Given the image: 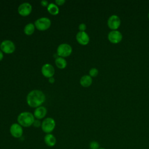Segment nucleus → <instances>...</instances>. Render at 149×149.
Listing matches in <instances>:
<instances>
[{
	"instance_id": "nucleus-1",
	"label": "nucleus",
	"mask_w": 149,
	"mask_h": 149,
	"mask_svg": "<svg viewBox=\"0 0 149 149\" xmlns=\"http://www.w3.org/2000/svg\"><path fill=\"white\" fill-rule=\"evenodd\" d=\"M45 100L44 93L38 90L31 91L27 95L26 101L27 104L32 108H37L41 106Z\"/></svg>"
},
{
	"instance_id": "nucleus-2",
	"label": "nucleus",
	"mask_w": 149,
	"mask_h": 149,
	"mask_svg": "<svg viewBox=\"0 0 149 149\" xmlns=\"http://www.w3.org/2000/svg\"><path fill=\"white\" fill-rule=\"evenodd\" d=\"M17 120L18 123L22 127H28L33 125L35 117L33 113L29 112H23L18 115Z\"/></svg>"
},
{
	"instance_id": "nucleus-3",
	"label": "nucleus",
	"mask_w": 149,
	"mask_h": 149,
	"mask_svg": "<svg viewBox=\"0 0 149 149\" xmlns=\"http://www.w3.org/2000/svg\"><path fill=\"white\" fill-rule=\"evenodd\" d=\"M56 126V123L55 120L51 117L46 118L44 119L41 123V129L46 134L51 133V132L54 130Z\"/></svg>"
},
{
	"instance_id": "nucleus-4",
	"label": "nucleus",
	"mask_w": 149,
	"mask_h": 149,
	"mask_svg": "<svg viewBox=\"0 0 149 149\" xmlns=\"http://www.w3.org/2000/svg\"><path fill=\"white\" fill-rule=\"evenodd\" d=\"M51 22L50 19L47 17H42L37 19L34 22L36 28L38 30L44 31L48 29L51 26Z\"/></svg>"
},
{
	"instance_id": "nucleus-5",
	"label": "nucleus",
	"mask_w": 149,
	"mask_h": 149,
	"mask_svg": "<svg viewBox=\"0 0 149 149\" xmlns=\"http://www.w3.org/2000/svg\"><path fill=\"white\" fill-rule=\"evenodd\" d=\"M121 24V20L116 15H111L107 20V26L111 30H117Z\"/></svg>"
},
{
	"instance_id": "nucleus-6",
	"label": "nucleus",
	"mask_w": 149,
	"mask_h": 149,
	"mask_svg": "<svg viewBox=\"0 0 149 149\" xmlns=\"http://www.w3.org/2000/svg\"><path fill=\"white\" fill-rule=\"evenodd\" d=\"M107 38L108 41L113 44H117L120 43L123 38L122 34L118 30H111L108 35Z\"/></svg>"
},
{
	"instance_id": "nucleus-7",
	"label": "nucleus",
	"mask_w": 149,
	"mask_h": 149,
	"mask_svg": "<svg viewBox=\"0 0 149 149\" xmlns=\"http://www.w3.org/2000/svg\"><path fill=\"white\" fill-rule=\"evenodd\" d=\"M57 54L60 57L65 58L69 56L72 52V47L66 43L60 44L57 48Z\"/></svg>"
},
{
	"instance_id": "nucleus-8",
	"label": "nucleus",
	"mask_w": 149,
	"mask_h": 149,
	"mask_svg": "<svg viewBox=\"0 0 149 149\" xmlns=\"http://www.w3.org/2000/svg\"><path fill=\"white\" fill-rule=\"evenodd\" d=\"M9 132L12 137L16 139H19L22 137L23 134V127L18 123H14L10 126Z\"/></svg>"
},
{
	"instance_id": "nucleus-9",
	"label": "nucleus",
	"mask_w": 149,
	"mask_h": 149,
	"mask_svg": "<svg viewBox=\"0 0 149 149\" xmlns=\"http://www.w3.org/2000/svg\"><path fill=\"white\" fill-rule=\"evenodd\" d=\"M0 48L2 52L6 54H12L15 50V45L11 40H6L1 43Z\"/></svg>"
},
{
	"instance_id": "nucleus-10",
	"label": "nucleus",
	"mask_w": 149,
	"mask_h": 149,
	"mask_svg": "<svg viewBox=\"0 0 149 149\" xmlns=\"http://www.w3.org/2000/svg\"><path fill=\"white\" fill-rule=\"evenodd\" d=\"M17 10L21 16H27L31 12L32 6L29 2H24L19 6Z\"/></svg>"
},
{
	"instance_id": "nucleus-11",
	"label": "nucleus",
	"mask_w": 149,
	"mask_h": 149,
	"mask_svg": "<svg viewBox=\"0 0 149 149\" xmlns=\"http://www.w3.org/2000/svg\"><path fill=\"white\" fill-rule=\"evenodd\" d=\"M41 73L44 76L47 78L52 77L55 73L54 66L49 63H45L41 68Z\"/></svg>"
},
{
	"instance_id": "nucleus-12",
	"label": "nucleus",
	"mask_w": 149,
	"mask_h": 149,
	"mask_svg": "<svg viewBox=\"0 0 149 149\" xmlns=\"http://www.w3.org/2000/svg\"><path fill=\"white\" fill-rule=\"evenodd\" d=\"M76 38L77 41L82 45L88 44L90 41L89 36L86 31H79L76 36Z\"/></svg>"
},
{
	"instance_id": "nucleus-13",
	"label": "nucleus",
	"mask_w": 149,
	"mask_h": 149,
	"mask_svg": "<svg viewBox=\"0 0 149 149\" xmlns=\"http://www.w3.org/2000/svg\"><path fill=\"white\" fill-rule=\"evenodd\" d=\"M47 112V108L43 106H40L36 108L34 111V116L37 119H41L44 118Z\"/></svg>"
},
{
	"instance_id": "nucleus-14",
	"label": "nucleus",
	"mask_w": 149,
	"mask_h": 149,
	"mask_svg": "<svg viewBox=\"0 0 149 149\" xmlns=\"http://www.w3.org/2000/svg\"><path fill=\"white\" fill-rule=\"evenodd\" d=\"M45 144L49 147H52L55 146L56 143V139L52 133L46 134L44 137Z\"/></svg>"
},
{
	"instance_id": "nucleus-15",
	"label": "nucleus",
	"mask_w": 149,
	"mask_h": 149,
	"mask_svg": "<svg viewBox=\"0 0 149 149\" xmlns=\"http://www.w3.org/2000/svg\"><path fill=\"white\" fill-rule=\"evenodd\" d=\"M92 83H93L92 77L88 74L83 76L80 79V84L84 87H88L90 86Z\"/></svg>"
},
{
	"instance_id": "nucleus-16",
	"label": "nucleus",
	"mask_w": 149,
	"mask_h": 149,
	"mask_svg": "<svg viewBox=\"0 0 149 149\" xmlns=\"http://www.w3.org/2000/svg\"><path fill=\"white\" fill-rule=\"evenodd\" d=\"M47 10L50 14L52 15H56L59 12L58 6L54 3H50L48 4L47 6Z\"/></svg>"
},
{
	"instance_id": "nucleus-17",
	"label": "nucleus",
	"mask_w": 149,
	"mask_h": 149,
	"mask_svg": "<svg viewBox=\"0 0 149 149\" xmlns=\"http://www.w3.org/2000/svg\"><path fill=\"white\" fill-rule=\"evenodd\" d=\"M55 65L59 69H64L67 65V62L64 58L62 57H57L55 59Z\"/></svg>"
},
{
	"instance_id": "nucleus-18",
	"label": "nucleus",
	"mask_w": 149,
	"mask_h": 149,
	"mask_svg": "<svg viewBox=\"0 0 149 149\" xmlns=\"http://www.w3.org/2000/svg\"><path fill=\"white\" fill-rule=\"evenodd\" d=\"M35 30V25L34 24L32 23H29L28 24H27L24 28V33L27 35V36H30L31 35Z\"/></svg>"
},
{
	"instance_id": "nucleus-19",
	"label": "nucleus",
	"mask_w": 149,
	"mask_h": 149,
	"mask_svg": "<svg viewBox=\"0 0 149 149\" xmlns=\"http://www.w3.org/2000/svg\"><path fill=\"white\" fill-rule=\"evenodd\" d=\"M100 148V144L97 141H92L89 143L90 149H99Z\"/></svg>"
},
{
	"instance_id": "nucleus-20",
	"label": "nucleus",
	"mask_w": 149,
	"mask_h": 149,
	"mask_svg": "<svg viewBox=\"0 0 149 149\" xmlns=\"http://www.w3.org/2000/svg\"><path fill=\"white\" fill-rule=\"evenodd\" d=\"M89 76H90L91 77H96L98 74V70L95 68H92L89 70Z\"/></svg>"
},
{
	"instance_id": "nucleus-21",
	"label": "nucleus",
	"mask_w": 149,
	"mask_h": 149,
	"mask_svg": "<svg viewBox=\"0 0 149 149\" xmlns=\"http://www.w3.org/2000/svg\"><path fill=\"white\" fill-rule=\"evenodd\" d=\"M86 28H87V26L85 23H80L79 26V29L80 31H85V30H86Z\"/></svg>"
},
{
	"instance_id": "nucleus-22",
	"label": "nucleus",
	"mask_w": 149,
	"mask_h": 149,
	"mask_svg": "<svg viewBox=\"0 0 149 149\" xmlns=\"http://www.w3.org/2000/svg\"><path fill=\"white\" fill-rule=\"evenodd\" d=\"M33 125L35 127H39L40 126H41V122L40 121L39 119H36L34 121V123H33Z\"/></svg>"
},
{
	"instance_id": "nucleus-23",
	"label": "nucleus",
	"mask_w": 149,
	"mask_h": 149,
	"mask_svg": "<svg viewBox=\"0 0 149 149\" xmlns=\"http://www.w3.org/2000/svg\"><path fill=\"white\" fill-rule=\"evenodd\" d=\"M65 3V0H56L55 1V3L56 5H62Z\"/></svg>"
},
{
	"instance_id": "nucleus-24",
	"label": "nucleus",
	"mask_w": 149,
	"mask_h": 149,
	"mask_svg": "<svg viewBox=\"0 0 149 149\" xmlns=\"http://www.w3.org/2000/svg\"><path fill=\"white\" fill-rule=\"evenodd\" d=\"M41 5H42V6H44V7L48 6V2L47 1H46V0H42V1H41Z\"/></svg>"
},
{
	"instance_id": "nucleus-25",
	"label": "nucleus",
	"mask_w": 149,
	"mask_h": 149,
	"mask_svg": "<svg viewBox=\"0 0 149 149\" xmlns=\"http://www.w3.org/2000/svg\"><path fill=\"white\" fill-rule=\"evenodd\" d=\"M48 81L50 83H53L54 81H55V79L53 77H51L50 78H49L48 79Z\"/></svg>"
},
{
	"instance_id": "nucleus-26",
	"label": "nucleus",
	"mask_w": 149,
	"mask_h": 149,
	"mask_svg": "<svg viewBox=\"0 0 149 149\" xmlns=\"http://www.w3.org/2000/svg\"><path fill=\"white\" fill-rule=\"evenodd\" d=\"M3 52H2V51H0V61L3 59Z\"/></svg>"
},
{
	"instance_id": "nucleus-27",
	"label": "nucleus",
	"mask_w": 149,
	"mask_h": 149,
	"mask_svg": "<svg viewBox=\"0 0 149 149\" xmlns=\"http://www.w3.org/2000/svg\"><path fill=\"white\" fill-rule=\"evenodd\" d=\"M99 149H106V148H103V147H100Z\"/></svg>"
},
{
	"instance_id": "nucleus-28",
	"label": "nucleus",
	"mask_w": 149,
	"mask_h": 149,
	"mask_svg": "<svg viewBox=\"0 0 149 149\" xmlns=\"http://www.w3.org/2000/svg\"><path fill=\"white\" fill-rule=\"evenodd\" d=\"M148 20H149V12H148Z\"/></svg>"
},
{
	"instance_id": "nucleus-29",
	"label": "nucleus",
	"mask_w": 149,
	"mask_h": 149,
	"mask_svg": "<svg viewBox=\"0 0 149 149\" xmlns=\"http://www.w3.org/2000/svg\"><path fill=\"white\" fill-rule=\"evenodd\" d=\"M0 45H1V42H0Z\"/></svg>"
}]
</instances>
